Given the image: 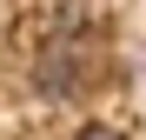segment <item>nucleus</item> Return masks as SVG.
Masks as SVG:
<instances>
[{
    "mask_svg": "<svg viewBox=\"0 0 146 140\" xmlns=\"http://www.w3.org/2000/svg\"><path fill=\"white\" fill-rule=\"evenodd\" d=\"M73 140H126V133H119V127H100V120H86V127L73 133Z\"/></svg>",
    "mask_w": 146,
    "mask_h": 140,
    "instance_id": "obj_1",
    "label": "nucleus"
}]
</instances>
